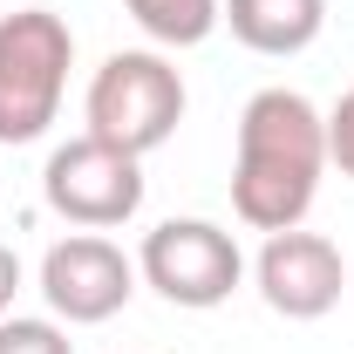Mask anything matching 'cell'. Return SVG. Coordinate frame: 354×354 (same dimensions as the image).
Returning <instances> with one entry per match:
<instances>
[{
  "label": "cell",
  "instance_id": "1",
  "mask_svg": "<svg viewBox=\"0 0 354 354\" xmlns=\"http://www.w3.org/2000/svg\"><path fill=\"white\" fill-rule=\"evenodd\" d=\"M327 177V116L300 88H259L239 109L232 212L252 232H293Z\"/></svg>",
  "mask_w": 354,
  "mask_h": 354
},
{
  "label": "cell",
  "instance_id": "2",
  "mask_svg": "<svg viewBox=\"0 0 354 354\" xmlns=\"http://www.w3.org/2000/svg\"><path fill=\"white\" fill-rule=\"evenodd\" d=\"M184 75H177L171 62L157 55V48H116L95 75H88V136H102V143H116V150H130V157H150V150H164L184 123Z\"/></svg>",
  "mask_w": 354,
  "mask_h": 354
},
{
  "label": "cell",
  "instance_id": "3",
  "mask_svg": "<svg viewBox=\"0 0 354 354\" xmlns=\"http://www.w3.org/2000/svg\"><path fill=\"white\" fill-rule=\"evenodd\" d=\"M75 35L48 7H14L0 14V143H35L62 116Z\"/></svg>",
  "mask_w": 354,
  "mask_h": 354
},
{
  "label": "cell",
  "instance_id": "4",
  "mask_svg": "<svg viewBox=\"0 0 354 354\" xmlns=\"http://www.w3.org/2000/svg\"><path fill=\"white\" fill-rule=\"evenodd\" d=\"M143 286H157L171 307H225L245 279V252L239 239L212 218H164L157 232H143V252H136Z\"/></svg>",
  "mask_w": 354,
  "mask_h": 354
},
{
  "label": "cell",
  "instance_id": "5",
  "mask_svg": "<svg viewBox=\"0 0 354 354\" xmlns=\"http://www.w3.org/2000/svg\"><path fill=\"white\" fill-rule=\"evenodd\" d=\"M41 198L55 218L82 225V232H109L143 212V157L102 143V136H68L41 171Z\"/></svg>",
  "mask_w": 354,
  "mask_h": 354
},
{
  "label": "cell",
  "instance_id": "6",
  "mask_svg": "<svg viewBox=\"0 0 354 354\" xmlns=\"http://www.w3.org/2000/svg\"><path fill=\"white\" fill-rule=\"evenodd\" d=\"M136 293V259H123L116 239L102 232H68L41 252V300L68 327H102L130 307Z\"/></svg>",
  "mask_w": 354,
  "mask_h": 354
},
{
  "label": "cell",
  "instance_id": "7",
  "mask_svg": "<svg viewBox=\"0 0 354 354\" xmlns=\"http://www.w3.org/2000/svg\"><path fill=\"white\" fill-rule=\"evenodd\" d=\"M252 279H259V300L286 320H320V313L341 307L348 293V259L334 239L320 232H266L259 259H252Z\"/></svg>",
  "mask_w": 354,
  "mask_h": 354
},
{
  "label": "cell",
  "instance_id": "8",
  "mask_svg": "<svg viewBox=\"0 0 354 354\" xmlns=\"http://www.w3.org/2000/svg\"><path fill=\"white\" fill-rule=\"evenodd\" d=\"M218 21L232 28V41H239V48L286 62V55H300V48L320 41V28H327V0H225Z\"/></svg>",
  "mask_w": 354,
  "mask_h": 354
},
{
  "label": "cell",
  "instance_id": "9",
  "mask_svg": "<svg viewBox=\"0 0 354 354\" xmlns=\"http://www.w3.org/2000/svg\"><path fill=\"white\" fill-rule=\"evenodd\" d=\"M123 7L157 48H198L225 14V0H123Z\"/></svg>",
  "mask_w": 354,
  "mask_h": 354
},
{
  "label": "cell",
  "instance_id": "10",
  "mask_svg": "<svg viewBox=\"0 0 354 354\" xmlns=\"http://www.w3.org/2000/svg\"><path fill=\"white\" fill-rule=\"evenodd\" d=\"M0 354H75V341H68L55 320L7 313V320H0Z\"/></svg>",
  "mask_w": 354,
  "mask_h": 354
},
{
  "label": "cell",
  "instance_id": "11",
  "mask_svg": "<svg viewBox=\"0 0 354 354\" xmlns=\"http://www.w3.org/2000/svg\"><path fill=\"white\" fill-rule=\"evenodd\" d=\"M327 164L354 184V82L341 88V102H334V116H327Z\"/></svg>",
  "mask_w": 354,
  "mask_h": 354
},
{
  "label": "cell",
  "instance_id": "12",
  "mask_svg": "<svg viewBox=\"0 0 354 354\" xmlns=\"http://www.w3.org/2000/svg\"><path fill=\"white\" fill-rule=\"evenodd\" d=\"M14 293H21V259H14V245H0V320L14 313Z\"/></svg>",
  "mask_w": 354,
  "mask_h": 354
}]
</instances>
